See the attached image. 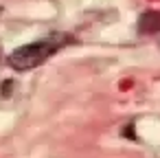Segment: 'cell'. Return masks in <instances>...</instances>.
Wrapping results in <instances>:
<instances>
[{
	"mask_svg": "<svg viewBox=\"0 0 160 158\" xmlns=\"http://www.w3.org/2000/svg\"><path fill=\"white\" fill-rule=\"evenodd\" d=\"M70 42L68 35H62V33H55V35H48L44 40H38V42H29L20 48H16L11 55H9V66L13 70H31V68H38L42 66L48 57H53L57 51H62L66 44Z\"/></svg>",
	"mask_w": 160,
	"mask_h": 158,
	"instance_id": "1",
	"label": "cell"
}]
</instances>
